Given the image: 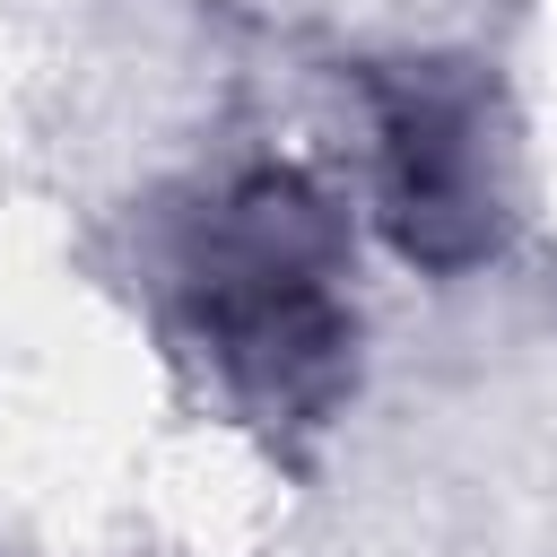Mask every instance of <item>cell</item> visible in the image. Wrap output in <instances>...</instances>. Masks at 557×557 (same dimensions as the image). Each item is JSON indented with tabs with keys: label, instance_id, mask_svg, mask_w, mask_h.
Wrapping results in <instances>:
<instances>
[{
	"label": "cell",
	"instance_id": "2",
	"mask_svg": "<svg viewBox=\"0 0 557 557\" xmlns=\"http://www.w3.org/2000/svg\"><path fill=\"white\" fill-rule=\"evenodd\" d=\"M374 131H383V226L418 270H470L496 252V165H487V113L479 87L453 61H409L374 78Z\"/></svg>",
	"mask_w": 557,
	"mask_h": 557
},
{
	"label": "cell",
	"instance_id": "1",
	"mask_svg": "<svg viewBox=\"0 0 557 557\" xmlns=\"http://www.w3.org/2000/svg\"><path fill=\"white\" fill-rule=\"evenodd\" d=\"M331 261L339 226L305 174H244L183 261L191 331L209 339L235 400H252L261 418H313L348 374V313L331 296Z\"/></svg>",
	"mask_w": 557,
	"mask_h": 557
}]
</instances>
